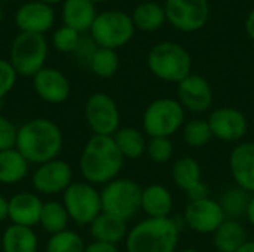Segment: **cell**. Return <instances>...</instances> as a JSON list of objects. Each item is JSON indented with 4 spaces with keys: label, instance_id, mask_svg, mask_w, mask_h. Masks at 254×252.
Here are the masks:
<instances>
[{
    "label": "cell",
    "instance_id": "obj_1",
    "mask_svg": "<svg viewBox=\"0 0 254 252\" xmlns=\"http://www.w3.org/2000/svg\"><path fill=\"white\" fill-rule=\"evenodd\" d=\"M124 163L125 157L113 137L92 135L80 153L79 169L83 181L92 186H106L119 177Z\"/></svg>",
    "mask_w": 254,
    "mask_h": 252
},
{
    "label": "cell",
    "instance_id": "obj_2",
    "mask_svg": "<svg viewBox=\"0 0 254 252\" xmlns=\"http://www.w3.org/2000/svg\"><path fill=\"white\" fill-rule=\"evenodd\" d=\"M64 138L61 128L51 119L37 117L18 128L15 149L28 163L42 165L57 159L63 150Z\"/></svg>",
    "mask_w": 254,
    "mask_h": 252
},
{
    "label": "cell",
    "instance_id": "obj_3",
    "mask_svg": "<svg viewBox=\"0 0 254 252\" xmlns=\"http://www.w3.org/2000/svg\"><path fill=\"white\" fill-rule=\"evenodd\" d=\"M180 226L174 218H144L128 230L127 252H177Z\"/></svg>",
    "mask_w": 254,
    "mask_h": 252
},
{
    "label": "cell",
    "instance_id": "obj_4",
    "mask_svg": "<svg viewBox=\"0 0 254 252\" xmlns=\"http://www.w3.org/2000/svg\"><path fill=\"white\" fill-rule=\"evenodd\" d=\"M186 123V110L177 98L161 97L153 100L143 111L141 126L149 138H171Z\"/></svg>",
    "mask_w": 254,
    "mask_h": 252
},
{
    "label": "cell",
    "instance_id": "obj_5",
    "mask_svg": "<svg viewBox=\"0 0 254 252\" xmlns=\"http://www.w3.org/2000/svg\"><path fill=\"white\" fill-rule=\"evenodd\" d=\"M147 67L155 77L179 85L192 74V58L183 46L173 42H162L149 52Z\"/></svg>",
    "mask_w": 254,
    "mask_h": 252
},
{
    "label": "cell",
    "instance_id": "obj_6",
    "mask_svg": "<svg viewBox=\"0 0 254 252\" xmlns=\"http://www.w3.org/2000/svg\"><path fill=\"white\" fill-rule=\"evenodd\" d=\"M141 187L131 178H121L107 183L101 195L103 212L122 218L125 221L134 218L141 211Z\"/></svg>",
    "mask_w": 254,
    "mask_h": 252
},
{
    "label": "cell",
    "instance_id": "obj_7",
    "mask_svg": "<svg viewBox=\"0 0 254 252\" xmlns=\"http://www.w3.org/2000/svg\"><path fill=\"white\" fill-rule=\"evenodd\" d=\"M48 58V42L43 34L19 33L10 46V59L18 76L34 77Z\"/></svg>",
    "mask_w": 254,
    "mask_h": 252
},
{
    "label": "cell",
    "instance_id": "obj_8",
    "mask_svg": "<svg viewBox=\"0 0 254 252\" xmlns=\"http://www.w3.org/2000/svg\"><path fill=\"white\" fill-rule=\"evenodd\" d=\"M63 205L77 226H88L103 212L101 195L95 186L86 181H73L63 193Z\"/></svg>",
    "mask_w": 254,
    "mask_h": 252
},
{
    "label": "cell",
    "instance_id": "obj_9",
    "mask_svg": "<svg viewBox=\"0 0 254 252\" xmlns=\"http://www.w3.org/2000/svg\"><path fill=\"white\" fill-rule=\"evenodd\" d=\"M89 31L98 48L116 50L132 39L135 27L129 15L121 10H106L97 15Z\"/></svg>",
    "mask_w": 254,
    "mask_h": 252
},
{
    "label": "cell",
    "instance_id": "obj_10",
    "mask_svg": "<svg viewBox=\"0 0 254 252\" xmlns=\"http://www.w3.org/2000/svg\"><path fill=\"white\" fill-rule=\"evenodd\" d=\"M85 119L94 135L113 137L121 128V111L116 101L104 92H95L85 102Z\"/></svg>",
    "mask_w": 254,
    "mask_h": 252
},
{
    "label": "cell",
    "instance_id": "obj_11",
    "mask_svg": "<svg viewBox=\"0 0 254 252\" xmlns=\"http://www.w3.org/2000/svg\"><path fill=\"white\" fill-rule=\"evenodd\" d=\"M164 10L167 21L185 33L201 30L210 16L207 0H167Z\"/></svg>",
    "mask_w": 254,
    "mask_h": 252
},
{
    "label": "cell",
    "instance_id": "obj_12",
    "mask_svg": "<svg viewBox=\"0 0 254 252\" xmlns=\"http://www.w3.org/2000/svg\"><path fill=\"white\" fill-rule=\"evenodd\" d=\"M182 218L189 230L198 235H213L226 220V215L219 201L207 198L202 201L189 202Z\"/></svg>",
    "mask_w": 254,
    "mask_h": 252
},
{
    "label": "cell",
    "instance_id": "obj_13",
    "mask_svg": "<svg viewBox=\"0 0 254 252\" xmlns=\"http://www.w3.org/2000/svg\"><path fill=\"white\" fill-rule=\"evenodd\" d=\"M73 183V169L63 159H52L42 165H37L31 175V184L40 195L54 196L64 193Z\"/></svg>",
    "mask_w": 254,
    "mask_h": 252
},
{
    "label": "cell",
    "instance_id": "obj_14",
    "mask_svg": "<svg viewBox=\"0 0 254 252\" xmlns=\"http://www.w3.org/2000/svg\"><path fill=\"white\" fill-rule=\"evenodd\" d=\"M213 138L225 143L241 141L249 131L247 116L235 107H219L214 108L207 119Z\"/></svg>",
    "mask_w": 254,
    "mask_h": 252
},
{
    "label": "cell",
    "instance_id": "obj_15",
    "mask_svg": "<svg viewBox=\"0 0 254 252\" xmlns=\"http://www.w3.org/2000/svg\"><path fill=\"white\" fill-rule=\"evenodd\" d=\"M213 89L208 80L199 74H189L177 85V101L193 114H202L213 105Z\"/></svg>",
    "mask_w": 254,
    "mask_h": 252
},
{
    "label": "cell",
    "instance_id": "obj_16",
    "mask_svg": "<svg viewBox=\"0 0 254 252\" xmlns=\"http://www.w3.org/2000/svg\"><path fill=\"white\" fill-rule=\"evenodd\" d=\"M33 89L48 104L65 102L71 94L68 79L57 68L45 67L33 77Z\"/></svg>",
    "mask_w": 254,
    "mask_h": 252
},
{
    "label": "cell",
    "instance_id": "obj_17",
    "mask_svg": "<svg viewBox=\"0 0 254 252\" xmlns=\"http://www.w3.org/2000/svg\"><path fill=\"white\" fill-rule=\"evenodd\" d=\"M55 21V12L51 4L43 1H28L22 4L15 13L16 27L21 33L45 34L52 28Z\"/></svg>",
    "mask_w": 254,
    "mask_h": 252
},
{
    "label": "cell",
    "instance_id": "obj_18",
    "mask_svg": "<svg viewBox=\"0 0 254 252\" xmlns=\"http://www.w3.org/2000/svg\"><path fill=\"white\" fill-rule=\"evenodd\" d=\"M229 172L237 187L254 195V143H240L232 149Z\"/></svg>",
    "mask_w": 254,
    "mask_h": 252
},
{
    "label": "cell",
    "instance_id": "obj_19",
    "mask_svg": "<svg viewBox=\"0 0 254 252\" xmlns=\"http://www.w3.org/2000/svg\"><path fill=\"white\" fill-rule=\"evenodd\" d=\"M43 202L31 192H21L9 199V218L10 224L34 227L39 224Z\"/></svg>",
    "mask_w": 254,
    "mask_h": 252
},
{
    "label": "cell",
    "instance_id": "obj_20",
    "mask_svg": "<svg viewBox=\"0 0 254 252\" xmlns=\"http://www.w3.org/2000/svg\"><path fill=\"white\" fill-rule=\"evenodd\" d=\"M174 199L168 187L150 184L141 190V211L147 218H170Z\"/></svg>",
    "mask_w": 254,
    "mask_h": 252
},
{
    "label": "cell",
    "instance_id": "obj_21",
    "mask_svg": "<svg viewBox=\"0 0 254 252\" xmlns=\"http://www.w3.org/2000/svg\"><path fill=\"white\" fill-rule=\"evenodd\" d=\"M128 221L118 218L115 215L101 212L91 224H89V233L95 242L110 244L116 245L121 242H125L128 235Z\"/></svg>",
    "mask_w": 254,
    "mask_h": 252
},
{
    "label": "cell",
    "instance_id": "obj_22",
    "mask_svg": "<svg viewBox=\"0 0 254 252\" xmlns=\"http://www.w3.org/2000/svg\"><path fill=\"white\" fill-rule=\"evenodd\" d=\"M97 18L95 3L91 0H64L63 6V21L64 25L76 30L77 33H85L91 30Z\"/></svg>",
    "mask_w": 254,
    "mask_h": 252
},
{
    "label": "cell",
    "instance_id": "obj_23",
    "mask_svg": "<svg viewBox=\"0 0 254 252\" xmlns=\"http://www.w3.org/2000/svg\"><path fill=\"white\" fill-rule=\"evenodd\" d=\"M247 241V232L240 220L226 218L213 233V245L219 252H237Z\"/></svg>",
    "mask_w": 254,
    "mask_h": 252
},
{
    "label": "cell",
    "instance_id": "obj_24",
    "mask_svg": "<svg viewBox=\"0 0 254 252\" xmlns=\"http://www.w3.org/2000/svg\"><path fill=\"white\" fill-rule=\"evenodd\" d=\"M39 239L31 227L10 224L1 235L3 252H37Z\"/></svg>",
    "mask_w": 254,
    "mask_h": 252
},
{
    "label": "cell",
    "instance_id": "obj_25",
    "mask_svg": "<svg viewBox=\"0 0 254 252\" xmlns=\"http://www.w3.org/2000/svg\"><path fill=\"white\" fill-rule=\"evenodd\" d=\"M113 140L125 159H140L147 150V137L143 129L134 126H121Z\"/></svg>",
    "mask_w": 254,
    "mask_h": 252
},
{
    "label": "cell",
    "instance_id": "obj_26",
    "mask_svg": "<svg viewBox=\"0 0 254 252\" xmlns=\"http://www.w3.org/2000/svg\"><path fill=\"white\" fill-rule=\"evenodd\" d=\"M28 169L30 163L16 149L0 151V184L12 186L21 183L27 177Z\"/></svg>",
    "mask_w": 254,
    "mask_h": 252
},
{
    "label": "cell",
    "instance_id": "obj_27",
    "mask_svg": "<svg viewBox=\"0 0 254 252\" xmlns=\"http://www.w3.org/2000/svg\"><path fill=\"white\" fill-rule=\"evenodd\" d=\"M171 178L177 189L188 192L202 181V168L196 159L190 156H183L173 163Z\"/></svg>",
    "mask_w": 254,
    "mask_h": 252
},
{
    "label": "cell",
    "instance_id": "obj_28",
    "mask_svg": "<svg viewBox=\"0 0 254 252\" xmlns=\"http://www.w3.org/2000/svg\"><path fill=\"white\" fill-rule=\"evenodd\" d=\"M131 18H132L134 27L146 33L156 31L167 21L164 7L155 1H144L138 4L134 9Z\"/></svg>",
    "mask_w": 254,
    "mask_h": 252
},
{
    "label": "cell",
    "instance_id": "obj_29",
    "mask_svg": "<svg viewBox=\"0 0 254 252\" xmlns=\"http://www.w3.org/2000/svg\"><path fill=\"white\" fill-rule=\"evenodd\" d=\"M68 223H70V217L63 202H58V201L43 202L39 224L42 226L45 232H48L49 235H57L60 232L67 230Z\"/></svg>",
    "mask_w": 254,
    "mask_h": 252
},
{
    "label": "cell",
    "instance_id": "obj_30",
    "mask_svg": "<svg viewBox=\"0 0 254 252\" xmlns=\"http://www.w3.org/2000/svg\"><path fill=\"white\" fill-rule=\"evenodd\" d=\"M250 198H252L250 193L234 186L223 192V195L219 199V203H220L226 218L240 220V218L246 217V214H247Z\"/></svg>",
    "mask_w": 254,
    "mask_h": 252
},
{
    "label": "cell",
    "instance_id": "obj_31",
    "mask_svg": "<svg viewBox=\"0 0 254 252\" xmlns=\"http://www.w3.org/2000/svg\"><path fill=\"white\" fill-rule=\"evenodd\" d=\"M182 135L185 143L192 149H202L213 140V134L207 119L201 117L186 120L182 128Z\"/></svg>",
    "mask_w": 254,
    "mask_h": 252
},
{
    "label": "cell",
    "instance_id": "obj_32",
    "mask_svg": "<svg viewBox=\"0 0 254 252\" xmlns=\"http://www.w3.org/2000/svg\"><path fill=\"white\" fill-rule=\"evenodd\" d=\"M89 68L92 73L101 79H109L115 76V73L119 68V56L116 50L98 48L89 62Z\"/></svg>",
    "mask_w": 254,
    "mask_h": 252
},
{
    "label": "cell",
    "instance_id": "obj_33",
    "mask_svg": "<svg viewBox=\"0 0 254 252\" xmlns=\"http://www.w3.org/2000/svg\"><path fill=\"white\" fill-rule=\"evenodd\" d=\"M85 242L79 233L73 230H64L57 235H51L46 252H85Z\"/></svg>",
    "mask_w": 254,
    "mask_h": 252
},
{
    "label": "cell",
    "instance_id": "obj_34",
    "mask_svg": "<svg viewBox=\"0 0 254 252\" xmlns=\"http://www.w3.org/2000/svg\"><path fill=\"white\" fill-rule=\"evenodd\" d=\"M146 153L152 162L159 163V165L167 163L171 160L174 154V143L171 138H165V137L149 138Z\"/></svg>",
    "mask_w": 254,
    "mask_h": 252
},
{
    "label": "cell",
    "instance_id": "obj_35",
    "mask_svg": "<svg viewBox=\"0 0 254 252\" xmlns=\"http://www.w3.org/2000/svg\"><path fill=\"white\" fill-rule=\"evenodd\" d=\"M80 40V33H77L76 30L67 27V25H63L60 27L54 36H52V43H54V48L63 53H70V52H74V49L77 48V43Z\"/></svg>",
    "mask_w": 254,
    "mask_h": 252
},
{
    "label": "cell",
    "instance_id": "obj_36",
    "mask_svg": "<svg viewBox=\"0 0 254 252\" xmlns=\"http://www.w3.org/2000/svg\"><path fill=\"white\" fill-rule=\"evenodd\" d=\"M18 128L7 117L0 116V151L15 149Z\"/></svg>",
    "mask_w": 254,
    "mask_h": 252
},
{
    "label": "cell",
    "instance_id": "obj_37",
    "mask_svg": "<svg viewBox=\"0 0 254 252\" xmlns=\"http://www.w3.org/2000/svg\"><path fill=\"white\" fill-rule=\"evenodd\" d=\"M16 71L6 59H0V101L13 89L16 83Z\"/></svg>",
    "mask_w": 254,
    "mask_h": 252
},
{
    "label": "cell",
    "instance_id": "obj_38",
    "mask_svg": "<svg viewBox=\"0 0 254 252\" xmlns=\"http://www.w3.org/2000/svg\"><path fill=\"white\" fill-rule=\"evenodd\" d=\"M98 49L97 43L92 40V37H80L79 43H77V48L74 49V53L77 56V59L86 62L89 65L95 50Z\"/></svg>",
    "mask_w": 254,
    "mask_h": 252
},
{
    "label": "cell",
    "instance_id": "obj_39",
    "mask_svg": "<svg viewBox=\"0 0 254 252\" xmlns=\"http://www.w3.org/2000/svg\"><path fill=\"white\" fill-rule=\"evenodd\" d=\"M186 196H188L189 202H196V201L207 199V198H210V196H208V187L205 186L204 181H201V183L196 184L195 187L189 189V190L186 192Z\"/></svg>",
    "mask_w": 254,
    "mask_h": 252
},
{
    "label": "cell",
    "instance_id": "obj_40",
    "mask_svg": "<svg viewBox=\"0 0 254 252\" xmlns=\"http://www.w3.org/2000/svg\"><path fill=\"white\" fill-rule=\"evenodd\" d=\"M85 252H119L116 245H110V244H103V242H92L89 245H86Z\"/></svg>",
    "mask_w": 254,
    "mask_h": 252
},
{
    "label": "cell",
    "instance_id": "obj_41",
    "mask_svg": "<svg viewBox=\"0 0 254 252\" xmlns=\"http://www.w3.org/2000/svg\"><path fill=\"white\" fill-rule=\"evenodd\" d=\"M9 218V199L0 196V223Z\"/></svg>",
    "mask_w": 254,
    "mask_h": 252
},
{
    "label": "cell",
    "instance_id": "obj_42",
    "mask_svg": "<svg viewBox=\"0 0 254 252\" xmlns=\"http://www.w3.org/2000/svg\"><path fill=\"white\" fill-rule=\"evenodd\" d=\"M246 30H247V34L254 40V9L250 12L247 21H246Z\"/></svg>",
    "mask_w": 254,
    "mask_h": 252
},
{
    "label": "cell",
    "instance_id": "obj_43",
    "mask_svg": "<svg viewBox=\"0 0 254 252\" xmlns=\"http://www.w3.org/2000/svg\"><path fill=\"white\" fill-rule=\"evenodd\" d=\"M246 218L250 223V226L254 227V195H252V198H250V203H249V208H247Z\"/></svg>",
    "mask_w": 254,
    "mask_h": 252
},
{
    "label": "cell",
    "instance_id": "obj_44",
    "mask_svg": "<svg viewBox=\"0 0 254 252\" xmlns=\"http://www.w3.org/2000/svg\"><path fill=\"white\" fill-rule=\"evenodd\" d=\"M237 252H254V241H246V244Z\"/></svg>",
    "mask_w": 254,
    "mask_h": 252
},
{
    "label": "cell",
    "instance_id": "obj_45",
    "mask_svg": "<svg viewBox=\"0 0 254 252\" xmlns=\"http://www.w3.org/2000/svg\"><path fill=\"white\" fill-rule=\"evenodd\" d=\"M39 1H43V3H48V4H54V3H58L61 0H39Z\"/></svg>",
    "mask_w": 254,
    "mask_h": 252
},
{
    "label": "cell",
    "instance_id": "obj_46",
    "mask_svg": "<svg viewBox=\"0 0 254 252\" xmlns=\"http://www.w3.org/2000/svg\"><path fill=\"white\" fill-rule=\"evenodd\" d=\"M177 252H199L198 250H193V248H185V250H180Z\"/></svg>",
    "mask_w": 254,
    "mask_h": 252
},
{
    "label": "cell",
    "instance_id": "obj_47",
    "mask_svg": "<svg viewBox=\"0 0 254 252\" xmlns=\"http://www.w3.org/2000/svg\"><path fill=\"white\" fill-rule=\"evenodd\" d=\"M1 19H3V9H1V6H0V22H1Z\"/></svg>",
    "mask_w": 254,
    "mask_h": 252
},
{
    "label": "cell",
    "instance_id": "obj_48",
    "mask_svg": "<svg viewBox=\"0 0 254 252\" xmlns=\"http://www.w3.org/2000/svg\"><path fill=\"white\" fill-rule=\"evenodd\" d=\"M92 3H100V1H107V0H91Z\"/></svg>",
    "mask_w": 254,
    "mask_h": 252
}]
</instances>
